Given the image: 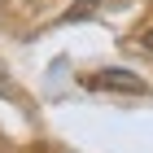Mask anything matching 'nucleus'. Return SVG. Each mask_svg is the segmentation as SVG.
I'll list each match as a JSON object with an SVG mask.
<instances>
[{"mask_svg":"<svg viewBox=\"0 0 153 153\" xmlns=\"http://www.w3.org/2000/svg\"><path fill=\"white\" fill-rule=\"evenodd\" d=\"M92 88H114V92H149L144 88V79H136L131 70H101V74H92Z\"/></svg>","mask_w":153,"mask_h":153,"instance_id":"obj_1","label":"nucleus"},{"mask_svg":"<svg viewBox=\"0 0 153 153\" xmlns=\"http://www.w3.org/2000/svg\"><path fill=\"white\" fill-rule=\"evenodd\" d=\"M144 48H153V31H149V35H144Z\"/></svg>","mask_w":153,"mask_h":153,"instance_id":"obj_2","label":"nucleus"}]
</instances>
